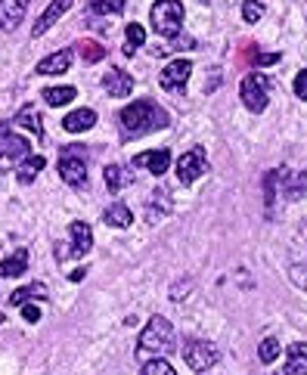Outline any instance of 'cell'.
<instances>
[{"mask_svg":"<svg viewBox=\"0 0 307 375\" xmlns=\"http://www.w3.org/2000/svg\"><path fill=\"white\" fill-rule=\"evenodd\" d=\"M168 122H171L168 112L152 99H137L128 109L118 112V124H122L124 137H143V133L162 131V127H168Z\"/></svg>","mask_w":307,"mask_h":375,"instance_id":"cell-1","label":"cell"},{"mask_svg":"<svg viewBox=\"0 0 307 375\" xmlns=\"http://www.w3.org/2000/svg\"><path fill=\"white\" fill-rule=\"evenodd\" d=\"M174 347H177L174 326H171L165 317H152L149 323H146V329L140 332L133 357H137V363H149V360H156V357H168Z\"/></svg>","mask_w":307,"mask_h":375,"instance_id":"cell-2","label":"cell"},{"mask_svg":"<svg viewBox=\"0 0 307 375\" xmlns=\"http://www.w3.org/2000/svg\"><path fill=\"white\" fill-rule=\"evenodd\" d=\"M152 28L162 38H177L183 28V3L180 0H156L152 3Z\"/></svg>","mask_w":307,"mask_h":375,"instance_id":"cell-3","label":"cell"},{"mask_svg":"<svg viewBox=\"0 0 307 375\" xmlns=\"http://www.w3.org/2000/svg\"><path fill=\"white\" fill-rule=\"evenodd\" d=\"M31 156V140L13 133L6 124H0V171H13Z\"/></svg>","mask_w":307,"mask_h":375,"instance_id":"cell-4","label":"cell"},{"mask_svg":"<svg viewBox=\"0 0 307 375\" xmlns=\"http://www.w3.org/2000/svg\"><path fill=\"white\" fill-rule=\"evenodd\" d=\"M239 97H242L245 109L261 115L267 109V103H270V81H267L261 72H249L242 78V84H239Z\"/></svg>","mask_w":307,"mask_h":375,"instance_id":"cell-5","label":"cell"},{"mask_svg":"<svg viewBox=\"0 0 307 375\" xmlns=\"http://www.w3.org/2000/svg\"><path fill=\"white\" fill-rule=\"evenodd\" d=\"M183 360L190 369L205 372L220 360V351L215 341H205V338H186L183 341Z\"/></svg>","mask_w":307,"mask_h":375,"instance_id":"cell-6","label":"cell"},{"mask_svg":"<svg viewBox=\"0 0 307 375\" xmlns=\"http://www.w3.org/2000/svg\"><path fill=\"white\" fill-rule=\"evenodd\" d=\"M205 171H208V158H205V152L199 149V146H192V149L183 152L180 162H177V183L180 186H192Z\"/></svg>","mask_w":307,"mask_h":375,"instance_id":"cell-7","label":"cell"},{"mask_svg":"<svg viewBox=\"0 0 307 375\" xmlns=\"http://www.w3.org/2000/svg\"><path fill=\"white\" fill-rule=\"evenodd\" d=\"M190 75H192L190 59H171L162 69V75H158V87H162V90H171V93H180L186 87V81H190Z\"/></svg>","mask_w":307,"mask_h":375,"instance_id":"cell-8","label":"cell"},{"mask_svg":"<svg viewBox=\"0 0 307 375\" xmlns=\"http://www.w3.org/2000/svg\"><path fill=\"white\" fill-rule=\"evenodd\" d=\"M59 177H63L69 186L81 190V186L88 183V165H84V156L63 152V158H59Z\"/></svg>","mask_w":307,"mask_h":375,"instance_id":"cell-9","label":"cell"},{"mask_svg":"<svg viewBox=\"0 0 307 375\" xmlns=\"http://www.w3.org/2000/svg\"><path fill=\"white\" fill-rule=\"evenodd\" d=\"M28 0H0V31H13L22 25Z\"/></svg>","mask_w":307,"mask_h":375,"instance_id":"cell-10","label":"cell"},{"mask_svg":"<svg viewBox=\"0 0 307 375\" xmlns=\"http://www.w3.org/2000/svg\"><path fill=\"white\" fill-rule=\"evenodd\" d=\"M69 236H72V254L75 258H84L90 249H93V230L90 224H84V220H72L69 224Z\"/></svg>","mask_w":307,"mask_h":375,"instance_id":"cell-11","label":"cell"},{"mask_svg":"<svg viewBox=\"0 0 307 375\" xmlns=\"http://www.w3.org/2000/svg\"><path fill=\"white\" fill-rule=\"evenodd\" d=\"M103 87L109 90V97H131V90H133V78H131L124 69H118V65H115V69L106 72Z\"/></svg>","mask_w":307,"mask_h":375,"instance_id":"cell-12","label":"cell"},{"mask_svg":"<svg viewBox=\"0 0 307 375\" xmlns=\"http://www.w3.org/2000/svg\"><path fill=\"white\" fill-rule=\"evenodd\" d=\"M72 3H75V0H53V3L44 10V16L35 22V28H31V35H35V38L47 35V28H50V25H56V19H63V16H65V10H69Z\"/></svg>","mask_w":307,"mask_h":375,"instance_id":"cell-13","label":"cell"},{"mask_svg":"<svg viewBox=\"0 0 307 375\" xmlns=\"http://www.w3.org/2000/svg\"><path fill=\"white\" fill-rule=\"evenodd\" d=\"M72 59H75V53L72 50L50 53V56H44L41 62H38V72H41V75H63V72L72 69Z\"/></svg>","mask_w":307,"mask_h":375,"instance_id":"cell-14","label":"cell"},{"mask_svg":"<svg viewBox=\"0 0 307 375\" xmlns=\"http://www.w3.org/2000/svg\"><path fill=\"white\" fill-rule=\"evenodd\" d=\"M137 165H143L149 174H156V177H162L165 171H168L171 165V152L168 149H158V152H140L137 158H133Z\"/></svg>","mask_w":307,"mask_h":375,"instance_id":"cell-15","label":"cell"},{"mask_svg":"<svg viewBox=\"0 0 307 375\" xmlns=\"http://www.w3.org/2000/svg\"><path fill=\"white\" fill-rule=\"evenodd\" d=\"M93 124H97V112L93 109H75L63 118V127L69 133H84V131H90Z\"/></svg>","mask_w":307,"mask_h":375,"instance_id":"cell-16","label":"cell"},{"mask_svg":"<svg viewBox=\"0 0 307 375\" xmlns=\"http://www.w3.org/2000/svg\"><path fill=\"white\" fill-rule=\"evenodd\" d=\"M25 270H28V251H25V249H16L10 258H3V264H0V276H3V279L22 276Z\"/></svg>","mask_w":307,"mask_h":375,"instance_id":"cell-17","label":"cell"},{"mask_svg":"<svg viewBox=\"0 0 307 375\" xmlns=\"http://www.w3.org/2000/svg\"><path fill=\"white\" fill-rule=\"evenodd\" d=\"M103 224H109V226H118V230H124V226H131V224H133V214H131L128 205L115 202V205H109V208L103 211Z\"/></svg>","mask_w":307,"mask_h":375,"instance_id":"cell-18","label":"cell"},{"mask_svg":"<svg viewBox=\"0 0 307 375\" xmlns=\"http://www.w3.org/2000/svg\"><path fill=\"white\" fill-rule=\"evenodd\" d=\"M285 372H289V375H307V347L304 344H292L289 347Z\"/></svg>","mask_w":307,"mask_h":375,"instance_id":"cell-19","label":"cell"},{"mask_svg":"<svg viewBox=\"0 0 307 375\" xmlns=\"http://www.w3.org/2000/svg\"><path fill=\"white\" fill-rule=\"evenodd\" d=\"M44 165H47L44 156H28V158L22 162V167H19V183H22V186L35 183V177L44 171Z\"/></svg>","mask_w":307,"mask_h":375,"instance_id":"cell-20","label":"cell"},{"mask_svg":"<svg viewBox=\"0 0 307 375\" xmlns=\"http://www.w3.org/2000/svg\"><path fill=\"white\" fill-rule=\"evenodd\" d=\"M75 97H78V90H75V87H69V84H63V87H44V99L50 106H69Z\"/></svg>","mask_w":307,"mask_h":375,"instance_id":"cell-21","label":"cell"},{"mask_svg":"<svg viewBox=\"0 0 307 375\" xmlns=\"http://www.w3.org/2000/svg\"><path fill=\"white\" fill-rule=\"evenodd\" d=\"M31 298H47L44 283H31V285H22V289H16V292L10 294V304L19 307V304H25V301H31Z\"/></svg>","mask_w":307,"mask_h":375,"instance_id":"cell-22","label":"cell"},{"mask_svg":"<svg viewBox=\"0 0 307 375\" xmlns=\"http://www.w3.org/2000/svg\"><path fill=\"white\" fill-rule=\"evenodd\" d=\"M103 180H106V190L109 192H122L124 180H128V174H124L122 165H106L103 167Z\"/></svg>","mask_w":307,"mask_h":375,"instance_id":"cell-23","label":"cell"},{"mask_svg":"<svg viewBox=\"0 0 307 375\" xmlns=\"http://www.w3.org/2000/svg\"><path fill=\"white\" fill-rule=\"evenodd\" d=\"M124 38H128V44H124V56H133V53H137L140 47H143V41H146L143 25L131 22V25H128V31H124Z\"/></svg>","mask_w":307,"mask_h":375,"instance_id":"cell-24","label":"cell"},{"mask_svg":"<svg viewBox=\"0 0 307 375\" xmlns=\"http://www.w3.org/2000/svg\"><path fill=\"white\" fill-rule=\"evenodd\" d=\"M78 50H81L84 62H99V59H106V47L99 41H81L78 44Z\"/></svg>","mask_w":307,"mask_h":375,"instance_id":"cell-25","label":"cell"},{"mask_svg":"<svg viewBox=\"0 0 307 375\" xmlns=\"http://www.w3.org/2000/svg\"><path fill=\"white\" fill-rule=\"evenodd\" d=\"M16 124H22V127H31V131L38 133V137H41V133H44V127H41V118H38V112L31 109V106H25V109L19 112V115H16Z\"/></svg>","mask_w":307,"mask_h":375,"instance_id":"cell-26","label":"cell"},{"mask_svg":"<svg viewBox=\"0 0 307 375\" xmlns=\"http://www.w3.org/2000/svg\"><path fill=\"white\" fill-rule=\"evenodd\" d=\"M124 3H128V0H90V6L97 12H103V16H118V12H124Z\"/></svg>","mask_w":307,"mask_h":375,"instance_id":"cell-27","label":"cell"},{"mask_svg":"<svg viewBox=\"0 0 307 375\" xmlns=\"http://www.w3.org/2000/svg\"><path fill=\"white\" fill-rule=\"evenodd\" d=\"M279 357V338H264L261 347H258V360L261 363H273Z\"/></svg>","mask_w":307,"mask_h":375,"instance_id":"cell-28","label":"cell"},{"mask_svg":"<svg viewBox=\"0 0 307 375\" xmlns=\"http://www.w3.org/2000/svg\"><path fill=\"white\" fill-rule=\"evenodd\" d=\"M143 375H177V372L165 357H156V360H149V363H143Z\"/></svg>","mask_w":307,"mask_h":375,"instance_id":"cell-29","label":"cell"},{"mask_svg":"<svg viewBox=\"0 0 307 375\" xmlns=\"http://www.w3.org/2000/svg\"><path fill=\"white\" fill-rule=\"evenodd\" d=\"M283 177V171H270L264 177V199H267V214L273 211V199H276V180Z\"/></svg>","mask_w":307,"mask_h":375,"instance_id":"cell-30","label":"cell"},{"mask_svg":"<svg viewBox=\"0 0 307 375\" xmlns=\"http://www.w3.org/2000/svg\"><path fill=\"white\" fill-rule=\"evenodd\" d=\"M242 19L245 22H251V25L261 22L264 19V3H258V0H245L242 3Z\"/></svg>","mask_w":307,"mask_h":375,"instance_id":"cell-31","label":"cell"},{"mask_svg":"<svg viewBox=\"0 0 307 375\" xmlns=\"http://www.w3.org/2000/svg\"><path fill=\"white\" fill-rule=\"evenodd\" d=\"M301 196H307V174H298L289 183V199H301Z\"/></svg>","mask_w":307,"mask_h":375,"instance_id":"cell-32","label":"cell"},{"mask_svg":"<svg viewBox=\"0 0 307 375\" xmlns=\"http://www.w3.org/2000/svg\"><path fill=\"white\" fill-rule=\"evenodd\" d=\"M289 276L295 285H301V289L307 292V264H292L289 267Z\"/></svg>","mask_w":307,"mask_h":375,"instance_id":"cell-33","label":"cell"},{"mask_svg":"<svg viewBox=\"0 0 307 375\" xmlns=\"http://www.w3.org/2000/svg\"><path fill=\"white\" fill-rule=\"evenodd\" d=\"M295 97L298 99H307V69H301L295 75Z\"/></svg>","mask_w":307,"mask_h":375,"instance_id":"cell-34","label":"cell"},{"mask_svg":"<svg viewBox=\"0 0 307 375\" xmlns=\"http://www.w3.org/2000/svg\"><path fill=\"white\" fill-rule=\"evenodd\" d=\"M22 317H25V323H38V319H41V307L25 304V307H22Z\"/></svg>","mask_w":307,"mask_h":375,"instance_id":"cell-35","label":"cell"},{"mask_svg":"<svg viewBox=\"0 0 307 375\" xmlns=\"http://www.w3.org/2000/svg\"><path fill=\"white\" fill-rule=\"evenodd\" d=\"M279 62V53H261V56H255V65H273Z\"/></svg>","mask_w":307,"mask_h":375,"instance_id":"cell-36","label":"cell"},{"mask_svg":"<svg viewBox=\"0 0 307 375\" xmlns=\"http://www.w3.org/2000/svg\"><path fill=\"white\" fill-rule=\"evenodd\" d=\"M190 292V279H183V283H174V289H171V298H183V294Z\"/></svg>","mask_w":307,"mask_h":375,"instance_id":"cell-37","label":"cell"},{"mask_svg":"<svg viewBox=\"0 0 307 375\" xmlns=\"http://www.w3.org/2000/svg\"><path fill=\"white\" fill-rule=\"evenodd\" d=\"M84 276H88V270H84V267H81V270H72V273H69V279H72V283H81Z\"/></svg>","mask_w":307,"mask_h":375,"instance_id":"cell-38","label":"cell"},{"mask_svg":"<svg viewBox=\"0 0 307 375\" xmlns=\"http://www.w3.org/2000/svg\"><path fill=\"white\" fill-rule=\"evenodd\" d=\"M0 323H3V313H0Z\"/></svg>","mask_w":307,"mask_h":375,"instance_id":"cell-39","label":"cell"}]
</instances>
